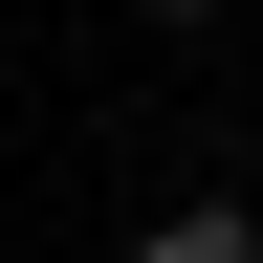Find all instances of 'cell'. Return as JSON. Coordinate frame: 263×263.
I'll use <instances>...</instances> for the list:
<instances>
[{"mask_svg":"<svg viewBox=\"0 0 263 263\" xmlns=\"http://www.w3.org/2000/svg\"><path fill=\"white\" fill-rule=\"evenodd\" d=\"M154 22H219V0H154Z\"/></svg>","mask_w":263,"mask_h":263,"instance_id":"1","label":"cell"}]
</instances>
